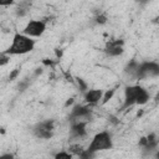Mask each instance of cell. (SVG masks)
Returning a JSON list of instances; mask_svg holds the SVG:
<instances>
[{
	"label": "cell",
	"mask_w": 159,
	"mask_h": 159,
	"mask_svg": "<svg viewBox=\"0 0 159 159\" xmlns=\"http://www.w3.org/2000/svg\"><path fill=\"white\" fill-rule=\"evenodd\" d=\"M35 47V40H32L31 37L16 32L12 37L11 45L4 51V53L9 55V56H14V55H25L29 53L34 50Z\"/></svg>",
	"instance_id": "cell-1"
},
{
	"label": "cell",
	"mask_w": 159,
	"mask_h": 159,
	"mask_svg": "<svg viewBox=\"0 0 159 159\" xmlns=\"http://www.w3.org/2000/svg\"><path fill=\"white\" fill-rule=\"evenodd\" d=\"M149 101V93L145 88L142 86L134 84V86H127L124 89V102L122 106V109L129 108L134 104H145Z\"/></svg>",
	"instance_id": "cell-2"
},
{
	"label": "cell",
	"mask_w": 159,
	"mask_h": 159,
	"mask_svg": "<svg viewBox=\"0 0 159 159\" xmlns=\"http://www.w3.org/2000/svg\"><path fill=\"white\" fill-rule=\"evenodd\" d=\"M112 147H113V139H112L111 133L107 130H103V132L97 133L92 138L91 143L88 144V147L86 149L93 154H97L98 152L112 149Z\"/></svg>",
	"instance_id": "cell-3"
},
{
	"label": "cell",
	"mask_w": 159,
	"mask_h": 159,
	"mask_svg": "<svg viewBox=\"0 0 159 159\" xmlns=\"http://www.w3.org/2000/svg\"><path fill=\"white\" fill-rule=\"evenodd\" d=\"M159 76V63L155 61H143L139 63L137 72V80L153 78Z\"/></svg>",
	"instance_id": "cell-4"
},
{
	"label": "cell",
	"mask_w": 159,
	"mask_h": 159,
	"mask_svg": "<svg viewBox=\"0 0 159 159\" xmlns=\"http://www.w3.org/2000/svg\"><path fill=\"white\" fill-rule=\"evenodd\" d=\"M68 119L71 120V123H76V122H83V123H88L92 119V112L88 107L82 106V104H75L70 112Z\"/></svg>",
	"instance_id": "cell-5"
},
{
	"label": "cell",
	"mask_w": 159,
	"mask_h": 159,
	"mask_svg": "<svg viewBox=\"0 0 159 159\" xmlns=\"http://www.w3.org/2000/svg\"><path fill=\"white\" fill-rule=\"evenodd\" d=\"M53 127H55V122L52 119L42 120V122L36 123L32 127V133L35 137H37L40 139H50L52 137Z\"/></svg>",
	"instance_id": "cell-6"
},
{
	"label": "cell",
	"mask_w": 159,
	"mask_h": 159,
	"mask_svg": "<svg viewBox=\"0 0 159 159\" xmlns=\"http://www.w3.org/2000/svg\"><path fill=\"white\" fill-rule=\"evenodd\" d=\"M46 30V22L42 20H30L24 27L22 34L29 37H40Z\"/></svg>",
	"instance_id": "cell-7"
},
{
	"label": "cell",
	"mask_w": 159,
	"mask_h": 159,
	"mask_svg": "<svg viewBox=\"0 0 159 159\" xmlns=\"http://www.w3.org/2000/svg\"><path fill=\"white\" fill-rule=\"evenodd\" d=\"M123 40H112L107 42L103 51L109 57H117L123 53Z\"/></svg>",
	"instance_id": "cell-8"
},
{
	"label": "cell",
	"mask_w": 159,
	"mask_h": 159,
	"mask_svg": "<svg viewBox=\"0 0 159 159\" xmlns=\"http://www.w3.org/2000/svg\"><path fill=\"white\" fill-rule=\"evenodd\" d=\"M87 123L83 122H76V123H71V128H70V137L71 138H76V139H81L83 137H86L87 134Z\"/></svg>",
	"instance_id": "cell-9"
},
{
	"label": "cell",
	"mask_w": 159,
	"mask_h": 159,
	"mask_svg": "<svg viewBox=\"0 0 159 159\" xmlns=\"http://www.w3.org/2000/svg\"><path fill=\"white\" fill-rule=\"evenodd\" d=\"M102 96H103L102 89H87L83 93L84 101L89 104H98L102 99Z\"/></svg>",
	"instance_id": "cell-10"
},
{
	"label": "cell",
	"mask_w": 159,
	"mask_h": 159,
	"mask_svg": "<svg viewBox=\"0 0 159 159\" xmlns=\"http://www.w3.org/2000/svg\"><path fill=\"white\" fill-rule=\"evenodd\" d=\"M139 63H140V62H138V61H135V60H132V61L128 62V65L125 66L124 73L128 75L130 78L137 80V72H138V68H139Z\"/></svg>",
	"instance_id": "cell-11"
},
{
	"label": "cell",
	"mask_w": 159,
	"mask_h": 159,
	"mask_svg": "<svg viewBox=\"0 0 159 159\" xmlns=\"http://www.w3.org/2000/svg\"><path fill=\"white\" fill-rule=\"evenodd\" d=\"M114 92H116V88H112V89H109V91H107L106 93H103V96H102V99H101V103L102 104H106L112 97H113V94H114Z\"/></svg>",
	"instance_id": "cell-12"
},
{
	"label": "cell",
	"mask_w": 159,
	"mask_h": 159,
	"mask_svg": "<svg viewBox=\"0 0 159 159\" xmlns=\"http://www.w3.org/2000/svg\"><path fill=\"white\" fill-rule=\"evenodd\" d=\"M53 159H73V155L70 154L68 152H65V150H61L58 153L55 154Z\"/></svg>",
	"instance_id": "cell-13"
},
{
	"label": "cell",
	"mask_w": 159,
	"mask_h": 159,
	"mask_svg": "<svg viewBox=\"0 0 159 159\" xmlns=\"http://www.w3.org/2000/svg\"><path fill=\"white\" fill-rule=\"evenodd\" d=\"M77 157H78V159H94L96 154H93V153L88 152L87 149H83V150H82Z\"/></svg>",
	"instance_id": "cell-14"
},
{
	"label": "cell",
	"mask_w": 159,
	"mask_h": 159,
	"mask_svg": "<svg viewBox=\"0 0 159 159\" xmlns=\"http://www.w3.org/2000/svg\"><path fill=\"white\" fill-rule=\"evenodd\" d=\"M70 154H72V155H78L82 150H83V148L80 145V144H72V145H70Z\"/></svg>",
	"instance_id": "cell-15"
},
{
	"label": "cell",
	"mask_w": 159,
	"mask_h": 159,
	"mask_svg": "<svg viewBox=\"0 0 159 159\" xmlns=\"http://www.w3.org/2000/svg\"><path fill=\"white\" fill-rule=\"evenodd\" d=\"M9 60H10V56L9 55H6V53H0V66H4V65H6L7 62H9Z\"/></svg>",
	"instance_id": "cell-16"
},
{
	"label": "cell",
	"mask_w": 159,
	"mask_h": 159,
	"mask_svg": "<svg viewBox=\"0 0 159 159\" xmlns=\"http://www.w3.org/2000/svg\"><path fill=\"white\" fill-rule=\"evenodd\" d=\"M96 22H97V24H101V25H102V24H106V22H107V16H106L104 14H99V15L96 17Z\"/></svg>",
	"instance_id": "cell-17"
},
{
	"label": "cell",
	"mask_w": 159,
	"mask_h": 159,
	"mask_svg": "<svg viewBox=\"0 0 159 159\" xmlns=\"http://www.w3.org/2000/svg\"><path fill=\"white\" fill-rule=\"evenodd\" d=\"M0 159H15V157L10 153H5V154H1L0 155Z\"/></svg>",
	"instance_id": "cell-18"
},
{
	"label": "cell",
	"mask_w": 159,
	"mask_h": 159,
	"mask_svg": "<svg viewBox=\"0 0 159 159\" xmlns=\"http://www.w3.org/2000/svg\"><path fill=\"white\" fill-rule=\"evenodd\" d=\"M19 73H20V70H15V71H12V72L10 73V76H9V80H10V81H11V80H14Z\"/></svg>",
	"instance_id": "cell-19"
},
{
	"label": "cell",
	"mask_w": 159,
	"mask_h": 159,
	"mask_svg": "<svg viewBox=\"0 0 159 159\" xmlns=\"http://www.w3.org/2000/svg\"><path fill=\"white\" fill-rule=\"evenodd\" d=\"M77 82H78V84L81 86V91H84V89L87 88V87H86V83H84V82H83L81 78H78V80H77Z\"/></svg>",
	"instance_id": "cell-20"
},
{
	"label": "cell",
	"mask_w": 159,
	"mask_h": 159,
	"mask_svg": "<svg viewBox=\"0 0 159 159\" xmlns=\"http://www.w3.org/2000/svg\"><path fill=\"white\" fill-rule=\"evenodd\" d=\"M12 1L11 0H7V1H0V6H7V5H11Z\"/></svg>",
	"instance_id": "cell-21"
}]
</instances>
